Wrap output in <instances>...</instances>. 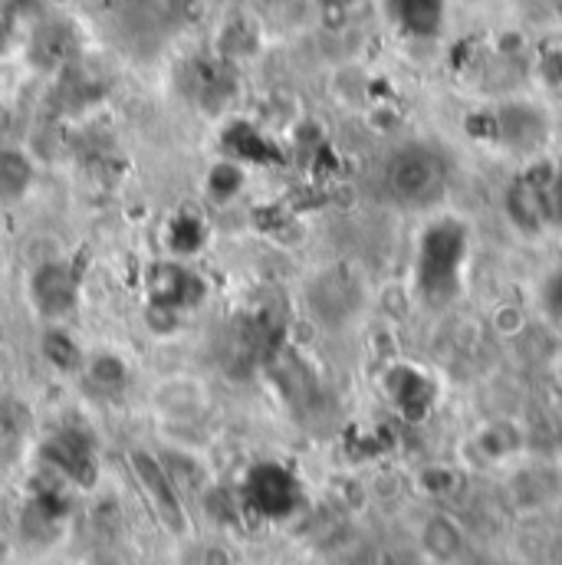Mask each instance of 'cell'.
<instances>
[{
    "instance_id": "obj_1",
    "label": "cell",
    "mask_w": 562,
    "mask_h": 565,
    "mask_svg": "<svg viewBox=\"0 0 562 565\" xmlns=\"http://www.w3.org/2000/svg\"><path fill=\"white\" fill-rule=\"evenodd\" d=\"M467 148L507 168H530L562 151V122L543 93L510 89L474 109Z\"/></svg>"
},
{
    "instance_id": "obj_2",
    "label": "cell",
    "mask_w": 562,
    "mask_h": 565,
    "mask_svg": "<svg viewBox=\"0 0 562 565\" xmlns=\"http://www.w3.org/2000/svg\"><path fill=\"white\" fill-rule=\"evenodd\" d=\"M464 154L454 141L434 136H402L379 158V194L389 207L424 217L454 204L457 168Z\"/></svg>"
},
{
    "instance_id": "obj_3",
    "label": "cell",
    "mask_w": 562,
    "mask_h": 565,
    "mask_svg": "<svg viewBox=\"0 0 562 565\" xmlns=\"http://www.w3.org/2000/svg\"><path fill=\"white\" fill-rule=\"evenodd\" d=\"M412 247V292L424 312L447 316L460 299L474 267V224L464 211L441 207L424 214Z\"/></svg>"
},
{
    "instance_id": "obj_4",
    "label": "cell",
    "mask_w": 562,
    "mask_h": 565,
    "mask_svg": "<svg viewBox=\"0 0 562 565\" xmlns=\"http://www.w3.org/2000/svg\"><path fill=\"white\" fill-rule=\"evenodd\" d=\"M129 463L136 470V480H139L145 500L151 503L155 516L161 520V526L171 530V533H184L188 530L184 503H181V493H178L174 480L168 477L165 463L158 457H151L148 450H132Z\"/></svg>"
},
{
    "instance_id": "obj_5",
    "label": "cell",
    "mask_w": 562,
    "mask_h": 565,
    "mask_svg": "<svg viewBox=\"0 0 562 565\" xmlns=\"http://www.w3.org/2000/svg\"><path fill=\"white\" fill-rule=\"evenodd\" d=\"M26 296H30V306H33L43 319L56 322V319H63V316L73 312V306H76V299H79V286H76V277H73V270H70L66 264L46 260V264H40V267L30 274Z\"/></svg>"
},
{
    "instance_id": "obj_6",
    "label": "cell",
    "mask_w": 562,
    "mask_h": 565,
    "mask_svg": "<svg viewBox=\"0 0 562 565\" xmlns=\"http://www.w3.org/2000/svg\"><path fill=\"white\" fill-rule=\"evenodd\" d=\"M389 398L405 415V422H422L437 402V385L418 365L402 362L389 372Z\"/></svg>"
},
{
    "instance_id": "obj_7",
    "label": "cell",
    "mask_w": 562,
    "mask_h": 565,
    "mask_svg": "<svg viewBox=\"0 0 562 565\" xmlns=\"http://www.w3.org/2000/svg\"><path fill=\"white\" fill-rule=\"evenodd\" d=\"M247 503L264 516H286L296 507V483L283 467L264 463L247 480Z\"/></svg>"
},
{
    "instance_id": "obj_8",
    "label": "cell",
    "mask_w": 562,
    "mask_h": 565,
    "mask_svg": "<svg viewBox=\"0 0 562 565\" xmlns=\"http://www.w3.org/2000/svg\"><path fill=\"white\" fill-rule=\"evenodd\" d=\"M46 457H50V463H53L60 473H66V477H73V480H79V483H89V480L96 477L89 447L83 444L79 434H60L56 440H50V444H46Z\"/></svg>"
},
{
    "instance_id": "obj_9",
    "label": "cell",
    "mask_w": 562,
    "mask_h": 565,
    "mask_svg": "<svg viewBox=\"0 0 562 565\" xmlns=\"http://www.w3.org/2000/svg\"><path fill=\"white\" fill-rule=\"evenodd\" d=\"M422 546L424 556H427L431 563L450 565L457 563V556L464 553V533H460L447 516L437 513V516H431V520L424 523Z\"/></svg>"
},
{
    "instance_id": "obj_10",
    "label": "cell",
    "mask_w": 562,
    "mask_h": 565,
    "mask_svg": "<svg viewBox=\"0 0 562 565\" xmlns=\"http://www.w3.org/2000/svg\"><path fill=\"white\" fill-rule=\"evenodd\" d=\"M33 184V164L20 148H0V204H17Z\"/></svg>"
},
{
    "instance_id": "obj_11",
    "label": "cell",
    "mask_w": 562,
    "mask_h": 565,
    "mask_svg": "<svg viewBox=\"0 0 562 565\" xmlns=\"http://www.w3.org/2000/svg\"><path fill=\"white\" fill-rule=\"evenodd\" d=\"M392 13L412 36H434L444 20V0H392Z\"/></svg>"
},
{
    "instance_id": "obj_12",
    "label": "cell",
    "mask_w": 562,
    "mask_h": 565,
    "mask_svg": "<svg viewBox=\"0 0 562 565\" xmlns=\"http://www.w3.org/2000/svg\"><path fill=\"white\" fill-rule=\"evenodd\" d=\"M188 286H194V277H191L184 267L165 264V267H158V280L151 282V296H155L158 306L181 309V306L191 302V299H188Z\"/></svg>"
},
{
    "instance_id": "obj_13",
    "label": "cell",
    "mask_w": 562,
    "mask_h": 565,
    "mask_svg": "<svg viewBox=\"0 0 562 565\" xmlns=\"http://www.w3.org/2000/svg\"><path fill=\"white\" fill-rule=\"evenodd\" d=\"M43 355L60 369V372H76L83 369V352L73 342V335H66L63 329H46L43 332Z\"/></svg>"
},
{
    "instance_id": "obj_14",
    "label": "cell",
    "mask_w": 562,
    "mask_h": 565,
    "mask_svg": "<svg viewBox=\"0 0 562 565\" xmlns=\"http://www.w3.org/2000/svg\"><path fill=\"white\" fill-rule=\"evenodd\" d=\"M244 188V171L237 161H221L211 174H208V191L221 201L234 198L237 191Z\"/></svg>"
},
{
    "instance_id": "obj_15",
    "label": "cell",
    "mask_w": 562,
    "mask_h": 565,
    "mask_svg": "<svg viewBox=\"0 0 562 565\" xmlns=\"http://www.w3.org/2000/svg\"><path fill=\"white\" fill-rule=\"evenodd\" d=\"M89 379L103 388H119L126 382V365L116 355H96L89 362Z\"/></svg>"
},
{
    "instance_id": "obj_16",
    "label": "cell",
    "mask_w": 562,
    "mask_h": 565,
    "mask_svg": "<svg viewBox=\"0 0 562 565\" xmlns=\"http://www.w3.org/2000/svg\"><path fill=\"white\" fill-rule=\"evenodd\" d=\"M322 13H349L352 7H359V0H312Z\"/></svg>"
},
{
    "instance_id": "obj_17",
    "label": "cell",
    "mask_w": 562,
    "mask_h": 565,
    "mask_svg": "<svg viewBox=\"0 0 562 565\" xmlns=\"http://www.w3.org/2000/svg\"><path fill=\"white\" fill-rule=\"evenodd\" d=\"M204 565H231V556L224 550H208L204 553Z\"/></svg>"
},
{
    "instance_id": "obj_18",
    "label": "cell",
    "mask_w": 562,
    "mask_h": 565,
    "mask_svg": "<svg viewBox=\"0 0 562 565\" xmlns=\"http://www.w3.org/2000/svg\"><path fill=\"white\" fill-rule=\"evenodd\" d=\"M556 563H560V565H562V543H560V559H556Z\"/></svg>"
}]
</instances>
